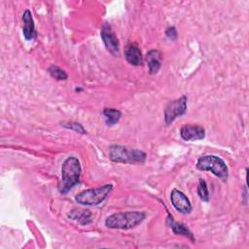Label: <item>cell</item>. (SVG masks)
Listing matches in <instances>:
<instances>
[{"label":"cell","mask_w":249,"mask_h":249,"mask_svg":"<svg viewBox=\"0 0 249 249\" xmlns=\"http://www.w3.org/2000/svg\"><path fill=\"white\" fill-rule=\"evenodd\" d=\"M112 190V184H106L95 189H88L76 195L75 200L82 205H97L109 196Z\"/></svg>","instance_id":"obj_5"},{"label":"cell","mask_w":249,"mask_h":249,"mask_svg":"<svg viewBox=\"0 0 249 249\" xmlns=\"http://www.w3.org/2000/svg\"><path fill=\"white\" fill-rule=\"evenodd\" d=\"M81 163L79 160L70 156L62 163L61 166V179L58 183V190L61 194H67L80 180Z\"/></svg>","instance_id":"obj_1"},{"label":"cell","mask_w":249,"mask_h":249,"mask_svg":"<svg viewBox=\"0 0 249 249\" xmlns=\"http://www.w3.org/2000/svg\"><path fill=\"white\" fill-rule=\"evenodd\" d=\"M196 168L202 171H210L223 181L229 177V169L226 162L215 155L200 157L196 161Z\"/></svg>","instance_id":"obj_4"},{"label":"cell","mask_w":249,"mask_h":249,"mask_svg":"<svg viewBox=\"0 0 249 249\" xmlns=\"http://www.w3.org/2000/svg\"><path fill=\"white\" fill-rule=\"evenodd\" d=\"M168 221L170 222L169 225H170V228L172 229L174 233L186 236V237L190 238L193 242H195L194 234L191 232V231L183 223H176V222H174V220L172 219V216H170V215L168 216Z\"/></svg>","instance_id":"obj_14"},{"label":"cell","mask_w":249,"mask_h":249,"mask_svg":"<svg viewBox=\"0 0 249 249\" xmlns=\"http://www.w3.org/2000/svg\"><path fill=\"white\" fill-rule=\"evenodd\" d=\"M146 218L144 212L126 211L110 215L105 220V226L109 229L129 230L137 227Z\"/></svg>","instance_id":"obj_2"},{"label":"cell","mask_w":249,"mask_h":249,"mask_svg":"<svg viewBox=\"0 0 249 249\" xmlns=\"http://www.w3.org/2000/svg\"><path fill=\"white\" fill-rule=\"evenodd\" d=\"M180 135L186 141L201 140L205 137V129L197 124H186L181 127Z\"/></svg>","instance_id":"obj_9"},{"label":"cell","mask_w":249,"mask_h":249,"mask_svg":"<svg viewBox=\"0 0 249 249\" xmlns=\"http://www.w3.org/2000/svg\"><path fill=\"white\" fill-rule=\"evenodd\" d=\"M186 111H187L186 95H182L181 97L168 102V104L164 109V122L166 125L170 124L176 118L184 115Z\"/></svg>","instance_id":"obj_6"},{"label":"cell","mask_w":249,"mask_h":249,"mask_svg":"<svg viewBox=\"0 0 249 249\" xmlns=\"http://www.w3.org/2000/svg\"><path fill=\"white\" fill-rule=\"evenodd\" d=\"M68 217L78 221L81 225H89L92 222L93 216L89 210H83V209H74L69 214Z\"/></svg>","instance_id":"obj_13"},{"label":"cell","mask_w":249,"mask_h":249,"mask_svg":"<svg viewBox=\"0 0 249 249\" xmlns=\"http://www.w3.org/2000/svg\"><path fill=\"white\" fill-rule=\"evenodd\" d=\"M48 72L50 73V75L54 78L55 80H58V81H62V80H66L68 78V75L67 73L61 69L60 67L56 66V65H51L49 68H48Z\"/></svg>","instance_id":"obj_16"},{"label":"cell","mask_w":249,"mask_h":249,"mask_svg":"<svg viewBox=\"0 0 249 249\" xmlns=\"http://www.w3.org/2000/svg\"><path fill=\"white\" fill-rule=\"evenodd\" d=\"M165 35L167 36V38H169L170 40H175L177 38V31L176 28L174 26H170L165 30Z\"/></svg>","instance_id":"obj_19"},{"label":"cell","mask_w":249,"mask_h":249,"mask_svg":"<svg viewBox=\"0 0 249 249\" xmlns=\"http://www.w3.org/2000/svg\"><path fill=\"white\" fill-rule=\"evenodd\" d=\"M64 127L66 128H69L75 132H78V133H81V134H86L87 133V130L84 128V126L79 124V123H75V122H70V123H63L62 124Z\"/></svg>","instance_id":"obj_18"},{"label":"cell","mask_w":249,"mask_h":249,"mask_svg":"<svg viewBox=\"0 0 249 249\" xmlns=\"http://www.w3.org/2000/svg\"><path fill=\"white\" fill-rule=\"evenodd\" d=\"M124 56L127 62L134 66H139L143 62V57L140 49L134 43L128 44L124 49Z\"/></svg>","instance_id":"obj_11"},{"label":"cell","mask_w":249,"mask_h":249,"mask_svg":"<svg viewBox=\"0 0 249 249\" xmlns=\"http://www.w3.org/2000/svg\"><path fill=\"white\" fill-rule=\"evenodd\" d=\"M162 55L161 53L158 50H151L146 54V60L149 67L150 74H156L159 72L161 66Z\"/></svg>","instance_id":"obj_12"},{"label":"cell","mask_w":249,"mask_h":249,"mask_svg":"<svg viewBox=\"0 0 249 249\" xmlns=\"http://www.w3.org/2000/svg\"><path fill=\"white\" fill-rule=\"evenodd\" d=\"M103 115L105 116L107 125H110V126L116 124L122 117L121 111L114 108H105L103 110Z\"/></svg>","instance_id":"obj_15"},{"label":"cell","mask_w":249,"mask_h":249,"mask_svg":"<svg viewBox=\"0 0 249 249\" xmlns=\"http://www.w3.org/2000/svg\"><path fill=\"white\" fill-rule=\"evenodd\" d=\"M197 194H198L199 198L202 201L207 202L209 200V192H208L207 184L203 179H199L198 186H197Z\"/></svg>","instance_id":"obj_17"},{"label":"cell","mask_w":249,"mask_h":249,"mask_svg":"<svg viewBox=\"0 0 249 249\" xmlns=\"http://www.w3.org/2000/svg\"><path fill=\"white\" fill-rule=\"evenodd\" d=\"M22 33L25 38V40L30 41L36 37V31H35V25L34 20L32 18V14L30 10L26 9L22 14Z\"/></svg>","instance_id":"obj_10"},{"label":"cell","mask_w":249,"mask_h":249,"mask_svg":"<svg viewBox=\"0 0 249 249\" xmlns=\"http://www.w3.org/2000/svg\"><path fill=\"white\" fill-rule=\"evenodd\" d=\"M109 158L115 162L143 163L146 160V153L121 145H112L109 147Z\"/></svg>","instance_id":"obj_3"},{"label":"cell","mask_w":249,"mask_h":249,"mask_svg":"<svg viewBox=\"0 0 249 249\" xmlns=\"http://www.w3.org/2000/svg\"><path fill=\"white\" fill-rule=\"evenodd\" d=\"M100 36L107 51L114 55L119 54V41L115 33L113 32L112 27L108 23H104L102 25L100 30Z\"/></svg>","instance_id":"obj_7"},{"label":"cell","mask_w":249,"mask_h":249,"mask_svg":"<svg viewBox=\"0 0 249 249\" xmlns=\"http://www.w3.org/2000/svg\"><path fill=\"white\" fill-rule=\"evenodd\" d=\"M170 200L178 212L182 214H189L192 211V204L183 192L173 189L170 193Z\"/></svg>","instance_id":"obj_8"}]
</instances>
